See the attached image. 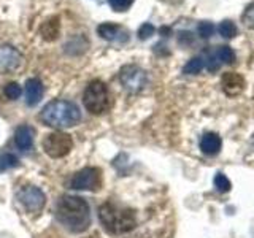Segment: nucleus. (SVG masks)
I'll return each instance as SVG.
<instances>
[{
  "label": "nucleus",
  "instance_id": "obj_1",
  "mask_svg": "<svg viewBox=\"0 0 254 238\" xmlns=\"http://www.w3.org/2000/svg\"><path fill=\"white\" fill-rule=\"evenodd\" d=\"M58 221L68 232L81 234L91 226V208L84 198L78 195H62L56 203Z\"/></svg>",
  "mask_w": 254,
  "mask_h": 238
},
{
  "label": "nucleus",
  "instance_id": "obj_2",
  "mask_svg": "<svg viewBox=\"0 0 254 238\" xmlns=\"http://www.w3.org/2000/svg\"><path fill=\"white\" fill-rule=\"evenodd\" d=\"M40 118L46 125L61 130L76 125L81 119V111L68 100H53L42 110Z\"/></svg>",
  "mask_w": 254,
  "mask_h": 238
},
{
  "label": "nucleus",
  "instance_id": "obj_3",
  "mask_svg": "<svg viewBox=\"0 0 254 238\" xmlns=\"http://www.w3.org/2000/svg\"><path fill=\"white\" fill-rule=\"evenodd\" d=\"M99 218L103 229L108 234L119 235L130 232V230L137 226V218L135 213L130 208H121L115 203H103L99 210Z\"/></svg>",
  "mask_w": 254,
  "mask_h": 238
},
{
  "label": "nucleus",
  "instance_id": "obj_4",
  "mask_svg": "<svg viewBox=\"0 0 254 238\" xmlns=\"http://www.w3.org/2000/svg\"><path fill=\"white\" fill-rule=\"evenodd\" d=\"M84 108L92 115H102L110 108V94L103 81H91L83 95Z\"/></svg>",
  "mask_w": 254,
  "mask_h": 238
},
{
  "label": "nucleus",
  "instance_id": "obj_5",
  "mask_svg": "<svg viewBox=\"0 0 254 238\" xmlns=\"http://www.w3.org/2000/svg\"><path fill=\"white\" fill-rule=\"evenodd\" d=\"M71 148H73V140L68 133L65 132H53V133H48L45 140H43V149L45 153L53 157V159H59L67 156Z\"/></svg>",
  "mask_w": 254,
  "mask_h": 238
},
{
  "label": "nucleus",
  "instance_id": "obj_6",
  "mask_svg": "<svg viewBox=\"0 0 254 238\" xmlns=\"http://www.w3.org/2000/svg\"><path fill=\"white\" fill-rule=\"evenodd\" d=\"M102 186V172L95 167H86L73 175L70 179V187L75 190H91L95 192Z\"/></svg>",
  "mask_w": 254,
  "mask_h": 238
},
{
  "label": "nucleus",
  "instance_id": "obj_7",
  "mask_svg": "<svg viewBox=\"0 0 254 238\" xmlns=\"http://www.w3.org/2000/svg\"><path fill=\"white\" fill-rule=\"evenodd\" d=\"M119 79L126 89L130 92L141 91L148 83L146 71L137 65H124L121 68V73H119Z\"/></svg>",
  "mask_w": 254,
  "mask_h": 238
},
{
  "label": "nucleus",
  "instance_id": "obj_8",
  "mask_svg": "<svg viewBox=\"0 0 254 238\" xmlns=\"http://www.w3.org/2000/svg\"><path fill=\"white\" fill-rule=\"evenodd\" d=\"M19 202L29 213H38L43 210L46 203V195L42 189L35 186H26L19 192Z\"/></svg>",
  "mask_w": 254,
  "mask_h": 238
},
{
  "label": "nucleus",
  "instance_id": "obj_9",
  "mask_svg": "<svg viewBox=\"0 0 254 238\" xmlns=\"http://www.w3.org/2000/svg\"><path fill=\"white\" fill-rule=\"evenodd\" d=\"M22 63V58L13 46H0V73H11L16 71Z\"/></svg>",
  "mask_w": 254,
  "mask_h": 238
},
{
  "label": "nucleus",
  "instance_id": "obj_10",
  "mask_svg": "<svg viewBox=\"0 0 254 238\" xmlns=\"http://www.w3.org/2000/svg\"><path fill=\"white\" fill-rule=\"evenodd\" d=\"M221 86L224 94H227L229 97H237L245 91V78L240 73H235V71H227V73L222 75L221 78Z\"/></svg>",
  "mask_w": 254,
  "mask_h": 238
},
{
  "label": "nucleus",
  "instance_id": "obj_11",
  "mask_svg": "<svg viewBox=\"0 0 254 238\" xmlns=\"http://www.w3.org/2000/svg\"><path fill=\"white\" fill-rule=\"evenodd\" d=\"M99 35L103 38V40H108V42H116V43H126L127 40H129V35H127V32L116 26V24H100L99 26Z\"/></svg>",
  "mask_w": 254,
  "mask_h": 238
},
{
  "label": "nucleus",
  "instance_id": "obj_12",
  "mask_svg": "<svg viewBox=\"0 0 254 238\" xmlns=\"http://www.w3.org/2000/svg\"><path fill=\"white\" fill-rule=\"evenodd\" d=\"M45 87L38 78H30L26 83V102L29 107H35L43 99Z\"/></svg>",
  "mask_w": 254,
  "mask_h": 238
},
{
  "label": "nucleus",
  "instance_id": "obj_13",
  "mask_svg": "<svg viewBox=\"0 0 254 238\" xmlns=\"http://www.w3.org/2000/svg\"><path fill=\"white\" fill-rule=\"evenodd\" d=\"M34 137H35V130L34 127L30 125H21L16 129L14 133V143L21 151H29L34 146Z\"/></svg>",
  "mask_w": 254,
  "mask_h": 238
},
{
  "label": "nucleus",
  "instance_id": "obj_14",
  "mask_svg": "<svg viewBox=\"0 0 254 238\" xmlns=\"http://www.w3.org/2000/svg\"><path fill=\"white\" fill-rule=\"evenodd\" d=\"M221 145H222V141H221L218 133L208 132L200 138V149H202V153L206 154V156L218 154L219 149H221Z\"/></svg>",
  "mask_w": 254,
  "mask_h": 238
},
{
  "label": "nucleus",
  "instance_id": "obj_15",
  "mask_svg": "<svg viewBox=\"0 0 254 238\" xmlns=\"http://www.w3.org/2000/svg\"><path fill=\"white\" fill-rule=\"evenodd\" d=\"M59 29H61L59 18H51L40 27V34H42V37L46 40V42H54L59 35Z\"/></svg>",
  "mask_w": 254,
  "mask_h": 238
},
{
  "label": "nucleus",
  "instance_id": "obj_16",
  "mask_svg": "<svg viewBox=\"0 0 254 238\" xmlns=\"http://www.w3.org/2000/svg\"><path fill=\"white\" fill-rule=\"evenodd\" d=\"M19 165V159L18 156H14L11 153H3L0 154V172H6L11 170L14 167Z\"/></svg>",
  "mask_w": 254,
  "mask_h": 238
},
{
  "label": "nucleus",
  "instance_id": "obj_17",
  "mask_svg": "<svg viewBox=\"0 0 254 238\" xmlns=\"http://www.w3.org/2000/svg\"><path fill=\"white\" fill-rule=\"evenodd\" d=\"M203 68V60L200 58H194V59H190L185 68H183V71L188 75H197V73H200V70Z\"/></svg>",
  "mask_w": 254,
  "mask_h": 238
},
{
  "label": "nucleus",
  "instance_id": "obj_18",
  "mask_svg": "<svg viewBox=\"0 0 254 238\" xmlns=\"http://www.w3.org/2000/svg\"><path fill=\"white\" fill-rule=\"evenodd\" d=\"M218 30L224 38H234L237 35V27H235V24L232 21H222L219 24Z\"/></svg>",
  "mask_w": 254,
  "mask_h": 238
},
{
  "label": "nucleus",
  "instance_id": "obj_19",
  "mask_svg": "<svg viewBox=\"0 0 254 238\" xmlns=\"http://www.w3.org/2000/svg\"><path fill=\"white\" fill-rule=\"evenodd\" d=\"M216 56H218V59L224 63H234V60H235V53L232 51V48H229V46L218 48Z\"/></svg>",
  "mask_w": 254,
  "mask_h": 238
},
{
  "label": "nucleus",
  "instance_id": "obj_20",
  "mask_svg": "<svg viewBox=\"0 0 254 238\" xmlns=\"http://www.w3.org/2000/svg\"><path fill=\"white\" fill-rule=\"evenodd\" d=\"M214 187H216L219 192H229L230 190V181L226 178V175L218 173L214 177Z\"/></svg>",
  "mask_w": 254,
  "mask_h": 238
},
{
  "label": "nucleus",
  "instance_id": "obj_21",
  "mask_svg": "<svg viewBox=\"0 0 254 238\" xmlns=\"http://www.w3.org/2000/svg\"><path fill=\"white\" fill-rule=\"evenodd\" d=\"M242 22L248 29H254V3L246 6V10L242 14Z\"/></svg>",
  "mask_w": 254,
  "mask_h": 238
},
{
  "label": "nucleus",
  "instance_id": "obj_22",
  "mask_svg": "<svg viewBox=\"0 0 254 238\" xmlns=\"http://www.w3.org/2000/svg\"><path fill=\"white\" fill-rule=\"evenodd\" d=\"M5 95L10 100L19 99V95H21V86L18 83H8L5 86Z\"/></svg>",
  "mask_w": 254,
  "mask_h": 238
},
{
  "label": "nucleus",
  "instance_id": "obj_23",
  "mask_svg": "<svg viewBox=\"0 0 254 238\" xmlns=\"http://www.w3.org/2000/svg\"><path fill=\"white\" fill-rule=\"evenodd\" d=\"M214 34V26L211 22H200L198 24V35L202 38H210Z\"/></svg>",
  "mask_w": 254,
  "mask_h": 238
},
{
  "label": "nucleus",
  "instance_id": "obj_24",
  "mask_svg": "<svg viewBox=\"0 0 254 238\" xmlns=\"http://www.w3.org/2000/svg\"><path fill=\"white\" fill-rule=\"evenodd\" d=\"M108 3L115 11H126L133 3V0H108Z\"/></svg>",
  "mask_w": 254,
  "mask_h": 238
},
{
  "label": "nucleus",
  "instance_id": "obj_25",
  "mask_svg": "<svg viewBox=\"0 0 254 238\" xmlns=\"http://www.w3.org/2000/svg\"><path fill=\"white\" fill-rule=\"evenodd\" d=\"M205 65H206V68H208L210 71H216V70L219 68L221 62H219V59H218L216 53H211V54H208V56H206Z\"/></svg>",
  "mask_w": 254,
  "mask_h": 238
},
{
  "label": "nucleus",
  "instance_id": "obj_26",
  "mask_svg": "<svg viewBox=\"0 0 254 238\" xmlns=\"http://www.w3.org/2000/svg\"><path fill=\"white\" fill-rule=\"evenodd\" d=\"M153 34H154V26H153V24H149V22H145L138 29V38L140 40H146V38H149Z\"/></svg>",
  "mask_w": 254,
  "mask_h": 238
}]
</instances>
